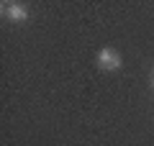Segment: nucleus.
I'll return each mask as SVG.
<instances>
[{
	"label": "nucleus",
	"mask_w": 154,
	"mask_h": 146,
	"mask_svg": "<svg viewBox=\"0 0 154 146\" xmlns=\"http://www.w3.org/2000/svg\"><path fill=\"white\" fill-rule=\"evenodd\" d=\"M98 64H100V69H118L121 67V54L116 49H100L98 51Z\"/></svg>",
	"instance_id": "1"
},
{
	"label": "nucleus",
	"mask_w": 154,
	"mask_h": 146,
	"mask_svg": "<svg viewBox=\"0 0 154 146\" xmlns=\"http://www.w3.org/2000/svg\"><path fill=\"white\" fill-rule=\"evenodd\" d=\"M5 16H8V21H26L28 18V11H26V5H21V3H8L5 5Z\"/></svg>",
	"instance_id": "2"
},
{
	"label": "nucleus",
	"mask_w": 154,
	"mask_h": 146,
	"mask_svg": "<svg viewBox=\"0 0 154 146\" xmlns=\"http://www.w3.org/2000/svg\"><path fill=\"white\" fill-rule=\"evenodd\" d=\"M152 85H154V77H152Z\"/></svg>",
	"instance_id": "3"
}]
</instances>
